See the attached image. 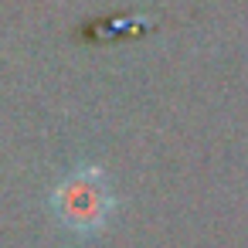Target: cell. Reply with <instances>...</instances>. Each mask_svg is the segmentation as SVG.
Returning <instances> with one entry per match:
<instances>
[{
	"label": "cell",
	"instance_id": "obj_1",
	"mask_svg": "<svg viewBox=\"0 0 248 248\" xmlns=\"http://www.w3.org/2000/svg\"><path fill=\"white\" fill-rule=\"evenodd\" d=\"M51 207L58 214V221L75 231V234H95L99 228H106L116 201L109 190V180L102 177V170L95 167H82L72 170L51 194Z\"/></svg>",
	"mask_w": 248,
	"mask_h": 248
}]
</instances>
